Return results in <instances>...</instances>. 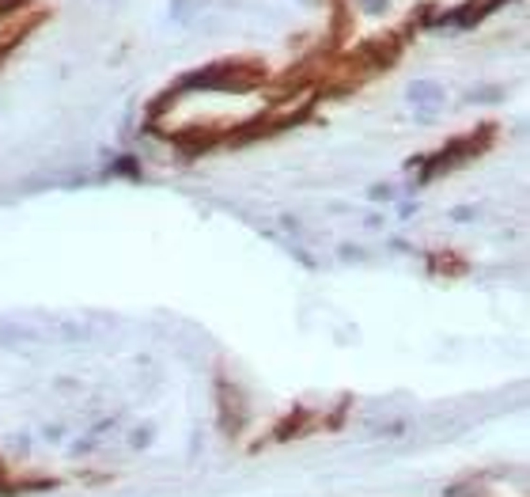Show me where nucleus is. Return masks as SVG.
<instances>
[{
  "mask_svg": "<svg viewBox=\"0 0 530 497\" xmlns=\"http://www.w3.org/2000/svg\"><path fill=\"white\" fill-rule=\"evenodd\" d=\"M148 440H152V429H136V433H133V448L148 444Z\"/></svg>",
  "mask_w": 530,
  "mask_h": 497,
  "instance_id": "nucleus-7",
  "label": "nucleus"
},
{
  "mask_svg": "<svg viewBox=\"0 0 530 497\" xmlns=\"http://www.w3.org/2000/svg\"><path fill=\"white\" fill-rule=\"evenodd\" d=\"M470 99H473V103H485V99L500 103V99H504V87H481V91H470Z\"/></svg>",
  "mask_w": 530,
  "mask_h": 497,
  "instance_id": "nucleus-5",
  "label": "nucleus"
},
{
  "mask_svg": "<svg viewBox=\"0 0 530 497\" xmlns=\"http://www.w3.org/2000/svg\"><path fill=\"white\" fill-rule=\"evenodd\" d=\"M110 175H125V179H140V167H136L133 156H122L114 167H110Z\"/></svg>",
  "mask_w": 530,
  "mask_h": 497,
  "instance_id": "nucleus-2",
  "label": "nucleus"
},
{
  "mask_svg": "<svg viewBox=\"0 0 530 497\" xmlns=\"http://www.w3.org/2000/svg\"><path fill=\"white\" fill-rule=\"evenodd\" d=\"M451 216H455V220H473V216H477V209H455Z\"/></svg>",
  "mask_w": 530,
  "mask_h": 497,
  "instance_id": "nucleus-8",
  "label": "nucleus"
},
{
  "mask_svg": "<svg viewBox=\"0 0 530 497\" xmlns=\"http://www.w3.org/2000/svg\"><path fill=\"white\" fill-rule=\"evenodd\" d=\"M341 259H349V262H356V259H364V247H352V243H341Z\"/></svg>",
  "mask_w": 530,
  "mask_h": 497,
  "instance_id": "nucleus-6",
  "label": "nucleus"
},
{
  "mask_svg": "<svg viewBox=\"0 0 530 497\" xmlns=\"http://www.w3.org/2000/svg\"><path fill=\"white\" fill-rule=\"evenodd\" d=\"M409 99H413L417 107L436 110L439 103H444V87H439L436 80H413V84H409Z\"/></svg>",
  "mask_w": 530,
  "mask_h": 497,
  "instance_id": "nucleus-1",
  "label": "nucleus"
},
{
  "mask_svg": "<svg viewBox=\"0 0 530 497\" xmlns=\"http://www.w3.org/2000/svg\"><path fill=\"white\" fill-rule=\"evenodd\" d=\"M356 8H360L364 15H383V12L390 8V0H356Z\"/></svg>",
  "mask_w": 530,
  "mask_h": 497,
  "instance_id": "nucleus-4",
  "label": "nucleus"
},
{
  "mask_svg": "<svg viewBox=\"0 0 530 497\" xmlns=\"http://www.w3.org/2000/svg\"><path fill=\"white\" fill-rule=\"evenodd\" d=\"M367 198H372V202H394L398 190L390 186V182H375V186H367Z\"/></svg>",
  "mask_w": 530,
  "mask_h": 497,
  "instance_id": "nucleus-3",
  "label": "nucleus"
}]
</instances>
